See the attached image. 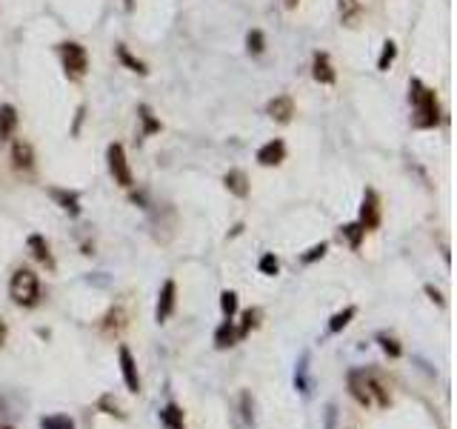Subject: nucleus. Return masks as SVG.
I'll return each instance as SVG.
<instances>
[{
    "label": "nucleus",
    "mask_w": 457,
    "mask_h": 429,
    "mask_svg": "<svg viewBox=\"0 0 457 429\" xmlns=\"http://www.w3.org/2000/svg\"><path fill=\"white\" fill-rule=\"evenodd\" d=\"M283 4H286V9H294V6H297V0H283Z\"/></svg>",
    "instance_id": "obj_40"
},
{
    "label": "nucleus",
    "mask_w": 457,
    "mask_h": 429,
    "mask_svg": "<svg viewBox=\"0 0 457 429\" xmlns=\"http://www.w3.org/2000/svg\"><path fill=\"white\" fill-rule=\"evenodd\" d=\"M220 309H223L226 318H235V312H238V292L226 290V292L220 295Z\"/></svg>",
    "instance_id": "obj_29"
},
{
    "label": "nucleus",
    "mask_w": 457,
    "mask_h": 429,
    "mask_svg": "<svg viewBox=\"0 0 457 429\" xmlns=\"http://www.w3.org/2000/svg\"><path fill=\"white\" fill-rule=\"evenodd\" d=\"M4 343H6V324L0 321V346H4Z\"/></svg>",
    "instance_id": "obj_39"
},
{
    "label": "nucleus",
    "mask_w": 457,
    "mask_h": 429,
    "mask_svg": "<svg viewBox=\"0 0 457 429\" xmlns=\"http://www.w3.org/2000/svg\"><path fill=\"white\" fill-rule=\"evenodd\" d=\"M12 161L18 169H32L35 166V152L26 140H15V147H12Z\"/></svg>",
    "instance_id": "obj_15"
},
{
    "label": "nucleus",
    "mask_w": 457,
    "mask_h": 429,
    "mask_svg": "<svg viewBox=\"0 0 457 429\" xmlns=\"http://www.w3.org/2000/svg\"><path fill=\"white\" fill-rule=\"evenodd\" d=\"M117 55H120V60H123L132 72H137V75H146V72H149V69H146V63H143V60H137L126 46H117Z\"/></svg>",
    "instance_id": "obj_26"
},
{
    "label": "nucleus",
    "mask_w": 457,
    "mask_h": 429,
    "mask_svg": "<svg viewBox=\"0 0 457 429\" xmlns=\"http://www.w3.org/2000/svg\"><path fill=\"white\" fill-rule=\"evenodd\" d=\"M258 269L263 272V275H277L280 272V261L272 255V252H266L263 258H260V263H258Z\"/></svg>",
    "instance_id": "obj_32"
},
{
    "label": "nucleus",
    "mask_w": 457,
    "mask_h": 429,
    "mask_svg": "<svg viewBox=\"0 0 457 429\" xmlns=\"http://www.w3.org/2000/svg\"><path fill=\"white\" fill-rule=\"evenodd\" d=\"M283 158H286V143L277 140V137L263 143V147L258 149V164L260 166H277V164H283Z\"/></svg>",
    "instance_id": "obj_8"
},
{
    "label": "nucleus",
    "mask_w": 457,
    "mask_h": 429,
    "mask_svg": "<svg viewBox=\"0 0 457 429\" xmlns=\"http://www.w3.org/2000/svg\"><path fill=\"white\" fill-rule=\"evenodd\" d=\"M52 198H54L69 214H81V200H78V195L63 192V189H52Z\"/></svg>",
    "instance_id": "obj_19"
},
{
    "label": "nucleus",
    "mask_w": 457,
    "mask_h": 429,
    "mask_svg": "<svg viewBox=\"0 0 457 429\" xmlns=\"http://www.w3.org/2000/svg\"><path fill=\"white\" fill-rule=\"evenodd\" d=\"M241 338H238V326H235V321L232 318H226L220 326H217V332H214V346L217 349H228V346H235Z\"/></svg>",
    "instance_id": "obj_13"
},
{
    "label": "nucleus",
    "mask_w": 457,
    "mask_h": 429,
    "mask_svg": "<svg viewBox=\"0 0 457 429\" xmlns=\"http://www.w3.org/2000/svg\"><path fill=\"white\" fill-rule=\"evenodd\" d=\"M346 381H349L352 398H354L360 406H369V404H371V395H369V387H366V370H352V372L346 375Z\"/></svg>",
    "instance_id": "obj_9"
},
{
    "label": "nucleus",
    "mask_w": 457,
    "mask_h": 429,
    "mask_svg": "<svg viewBox=\"0 0 457 429\" xmlns=\"http://www.w3.org/2000/svg\"><path fill=\"white\" fill-rule=\"evenodd\" d=\"M258 321H260V309H246L243 315H241V326H238V338L243 341L255 326H258Z\"/></svg>",
    "instance_id": "obj_24"
},
{
    "label": "nucleus",
    "mask_w": 457,
    "mask_h": 429,
    "mask_svg": "<svg viewBox=\"0 0 457 429\" xmlns=\"http://www.w3.org/2000/svg\"><path fill=\"white\" fill-rule=\"evenodd\" d=\"M106 158H109V172L115 175V181L123 189H132L134 186V175L129 169V161H126V152H123L120 143H112V147L106 149Z\"/></svg>",
    "instance_id": "obj_4"
},
{
    "label": "nucleus",
    "mask_w": 457,
    "mask_h": 429,
    "mask_svg": "<svg viewBox=\"0 0 457 429\" xmlns=\"http://www.w3.org/2000/svg\"><path fill=\"white\" fill-rule=\"evenodd\" d=\"M241 404H243V418H246V421H255V412H252V409H255V401H252L249 392L241 395Z\"/></svg>",
    "instance_id": "obj_36"
},
{
    "label": "nucleus",
    "mask_w": 457,
    "mask_h": 429,
    "mask_svg": "<svg viewBox=\"0 0 457 429\" xmlns=\"http://www.w3.org/2000/svg\"><path fill=\"white\" fill-rule=\"evenodd\" d=\"M360 224H363L366 232H369V229H377V224H380V200H377V195H374L371 189H366V195H363Z\"/></svg>",
    "instance_id": "obj_7"
},
{
    "label": "nucleus",
    "mask_w": 457,
    "mask_h": 429,
    "mask_svg": "<svg viewBox=\"0 0 457 429\" xmlns=\"http://www.w3.org/2000/svg\"><path fill=\"white\" fill-rule=\"evenodd\" d=\"M40 429H74V421L69 415H49L40 421Z\"/></svg>",
    "instance_id": "obj_25"
},
{
    "label": "nucleus",
    "mask_w": 457,
    "mask_h": 429,
    "mask_svg": "<svg viewBox=\"0 0 457 429\" xmlns=\"http://www.w3.org/2000/svg\"><path fill=\"white\" fill-rule=\"evenodd\" d=\"M340 232L349 238V246H352V249H360V241H363V235H366V229H363V224H360V221H357V224L343 227Z\"/></svg>",
    "instance_id": "obj_27"
},
{
    "label": "nucleus",
    "mask_w": 457,
    "mask_h": 429,
    "mask_svg": "<svg viewBox=\"0 0 457 429\" xmlns=\"http://www.w3.org/2000/svg\"><path fill=\"white\" fill-rule=\"evenodd\" d=\"M326 249H329L326 244H318V246H312V249H309L306 255H303L300 261H303V263H315L318 258H323V255H326Z\"/></svg>",
    "instance_id": "obj_35"
},
{
    "label": "nucleus",
    "mask_w": 457,
    "mask_h": 429,
    "mask_svg": "<svg viewBox=\"0 0 457 429\" xmlns=\"http://www.w3.org/2000/svg\"><path fill=\"white\" fill-rule=\"evenodd\" d=\"M29 249H32V255L40 261V263H46L49 269L54 266V261H52V252H49V244L40 238V235H32L29 238Z\"/></svg>",
    "instance_id": "obj_17"
},
{
    "label": "nucleus",
    "mask_w": 457,
    "mask_h": 429,
    "mask_svg": "<svg viewBox=\"0 0 457 429\" xmlns=\"http://www.w3.org/2000/svg\"><path fill=\"white\" fill-rule=\"evenodd\" d=\"M377 343H380V349H383L389 358H400V355H403L400 341H398L395 335H389V332H380V335H377Z\"/></svg>",
    "instance_id": "obj_22"
},
{
    "label": "nucleus",
    "mask_w": 457,
    "mask_h": 429,
    "mask_svg": "<svg viewBox=\"0 0 457 429\" xmlns=\"http://www.w3.org/2000/svg\"><path fill=\"white\" fill-rule=\"evenodd\" d=\"M326 412H329V415H326V429H335V415H337V409H335V406H329Z\"/></svg>",
    "instance_id": "obj_38"
},
{
    "label": "nucleus",
    "mask_w": 457,
    "mask_h": 429,
    "mask_svg": "<svg viewBox=\"0 0 457 429\" xmlns=\"http://www.w3.org/2000/svg\"><path fill=\"white\" fill-rule=\"evenodd\" d=\"M117 358H120V372H123V384L129 392H140V372H137V361L129 352V346H117Z\"/></svg>",
    "instance_id": "obj_5"
},
{
    "label": "nucleus",
    "mask_w": 457,
    "mask_h": 429,
    "mask_svg": "<svg viewBox=\"0 0 457 429\" xmlns=\"http://www.w3.org/2000/svg\"><path fill=\"white\" fill-rule=\"evenodd\" d=\"M0 429H15V426H0Z\"/></svg>",
    "instance_id": "obj_41"
},
{
    "label": "nucleus",
    "mask_w": 457,
    "mask_h": 429,
    "mask_svg": "<svg viewBox=\"0 0 457 429\" xmlns=\"http://www.w3.org/2000/svg\"><path fill=\"white\" fill-rule=\"evenodd\" d=\"M426 295H429L434 304H440V307H443V298H440V292L434 290V286H426Z\"/></svg>",
    "instance_id": "obj_37"
},
{
    "label": "nucleus",
    "mask_w": 457,
    "mask_h": 429,
    "mask_svg": "<svg viewBox=\"0 0 457 429\" xmlns=\"http://www.w3.org/2000/svg\"><path fill=\"white\" fill-rule=\"evenodd\" d=\"M98 406H100V409H106L109 415H117V418H126V412L120 409V404H117V401H115L112 395H103V398L98 401Z\"/></svg>",
    "instance_id": "obj_34"
},
{
    "label": "nucleus",
    "mask_w": 457,
    "mask_h": 429,
    "mask_svg": "<svg viewBox=\"0 0 457 429\" xmlns=\"http://www.w3.org/2000/svg\"><path fill=\"white\" fill-rule=\"evenodd\" d=\"M175 301H178V286H175V280L169 278V280H163L161 295H158V309H155L158 324H163V321H169V318H172V312H175Z\"/></svg>",
    "instance_id": "obj_6"
},
{
    "label": "nucleus",
    "mask_w": 457,
    "mask_h": 429,
    "mask_svg": "<svg viewBox=\"0 0 457 429\" xmlns=\"http://www.w3.org/2000/svg\"><path fill=\"white\" fill-rule=\"evenodd\" d=\"M395 57H398V46H395L392 40H386V43H383V52H380V60H377V69H380V72H389V66H392Z\"/></svg>",
    "instance_id": "obj_28"
},
{
    "label": "nucleus",
    "mask_w": 457,
    "mask_h": 429,
    "mask_svg": "<svg viewBox=\"0 0 457 429\" xmlns=\"http://www.w3.org/2000/svg\"><path fill=\"white\" fill-rule=\"evenodd\" d=\"M9 298L18 307H35L40 301V280L32 269H26V266L15 269V275L9 280Z\"/></svg>",
    "instance_id": "obj_1"
},
{
    "label": "nucleus",
    "mask_w": 457,
    "mask_h": 429,
    "mask_svg": "<svg viewBox=\"0 0 457 429\" xmlns=\"http://www.w3.org/2000/svg\"><path fill=\"white\" fill-rule=\"evenodd\" d=\"M18 129V109L12 103L0 106V140H9Z\"/></svg>",
    "instance_id": "obj_14"
},
{
    "label": "nucleus",
    "mask_w": 457,
    "mask_h": 429,
    "mask_svg": "<svg viewBox=\"0 0 457 429\" xmlns=\"http://www.w3.org/2000/svg\"><path fill=\"white\" fill-rule=\"evenodd\" d=\"M357 315V309L354 307H346L343 312H337V315H332V321H329V332L332 335H337V332H343L349 324H352V318Z\"/></svg>",
    "instance_id": "obj_21"
},
{
    "label": "nucleus",
    "mask_w": 457,
    "mask_h": 429,
    "mask_svg": "<svg viewBox=\"0 0 457 429\" xmlns=\"http://www.w3.org/2000/svg\"><path fill=\"white\" fill-rule=\"evenodd\" d=\"M140 120H143V135H151V132H161V120H155V115H151L149 106H140Z\"/></svg>",
    "instance_id": "obj_30"
},
{
    "label": "nucleus",
    "mask_w": 457,
    "mask_h": 429,
    "mask_svg": "<svg viewBox=\"0 0 457 429\" xmlns=\"http://www.w3.org/2000/svg\"><path fill=\"white\" fill-rule=\"evenodd\" d=\"M312 75H315V81L318 84H326V86H332L335 84V69H332V60H329V55H323V52H318L315 55V63H312Z\"/></svg>",
    "instance_id": "obj_11"
},
{
    "label": "nucleus",
    "mask_w": 457,
    "mask_h": 429,
    "mask_svg": "<svg viewBox=\"0 0 457 429\" xmlns=\"http://www.w3.org/2000/svg\"><path fill=\"white\" fill-rule=\"evenodd\" d=\"M161 421H163V426H169V429H186V418H183V409H180L178 404H166V406L161 409Z\"/></svg>",
    "instance_id": "obj_16"
},
{
    "label": "nucleus",
    "mask_w": 457,
    "mask_h": 429,
    "mask_svg": "<svg viewBox=\"0 0 457 429\" xmlns=\"http://www.w3.org/2000/svg\"><path fill=\"white\" fill-rule=\"evenodd\" d=\"M357 15H360V6L354 4V0H340V18H343V23H352Z\"/></svg>",
    "instance_id": "obj_33"
},
{
    "label": "nucleus",
    "mask_w": 457,
    "mask_h": 429,
    "mask_svg": "<svg viewBox=\"0 0 457 429\" xmlns=\"http://www.w3.org/2000/svg\"><path fill=\"white\" fill-rule=\"evenodd\" d=\"M409 98H412V103H415V109H417V118H415V126H423V129H429V126H437V101H434V92L432 89H426L420 81H412V92H409Z\"/></svg>",
    "instance_id": "obj_2"
},
{
    "label": "nucleus",
    "mask_w": 457,
    "mask_h": 429,
    "mask_svg": "<svg viewBox=\"0 0 457 429\" xmlns=\"http://www.w3.org/2000/svg\"><path fill=\"white\" fill-rule=\"evenodd\" d=\"M126 326V312L120 309V307H115V309H109L106 312V318H103V332H120Z\"/></svg>",
    "instance_id": "obj_23"
},
{
    "label": "nucleus",
    "mask_w": 457,
    "mask_h": 429,
    "mask_svg": "<svg viewBox=\"0 0 457 429\" xmlns=\"http://www.w3.org/2000/svg\"><path fill=\"white\" fill-rule=\"evenodd\" d=\"M223 183H226V189L232 192L235 198H246L249 195V178H246L243 169H228L226 178H223Z\"/></svg>",
    "instance_id": "obj_12"
},
{
    "label": "nucleus",
    "mask_w": 457,
    "mask_h": 429,
    "mask_svg": "<svg viewBox=\"0 0 457 429\" xmlns=\"http://www.w3.org/2000/svg\"><path fill=\"white\" fill-rule=\"evenodd\" d=\"M246 46H249V52H252V55H260V52L266 49V38H263V32H260V29H252V32H249V38H246Z\"/></svg>",
    "instance_id": "obj_31"
},
{
    "label": "nucleus",
    "mask_w": 457,
    "mask_h": 429,
    "mask_svg": "<svg viewBox=\"0 0 457 429\" xmlns=\"http://www.w3.org/2000/svg\"><path fill=\"white\" fill-rule=\"evenodd\" d=\"M366 387H369V395H371V398H377V404H380V406H389V404H392V398H389L386 387L380 384L371 372H366Z\"/></svg>",
    "instance_id": "obj_18"
},
{
    "label": "nucleus",
    "mask_w": 457,
    "mask_h": 429,
    "mask_svg": "<svg viewBox=\"0 0 457 429\" xmlns=\"http://www.w3.org/2000/svg\"><path fill=\"white\" fill-rule=\"evenodd\" d=\"M294 387H297L303 395H309V355L300 358L297 372H294Z\"/></svg>",
    "instance_id": "obj_20"
},
{
    "label": "nucleus",
    "mask_w": 457,
    "mask_h": 429,
    "mask_svg": "<svg viewBox=\"0 0 457 429\" xmlns=\"http://www.w3.org/2000/svg\"><path fill=\"white\" fill-rule=\"evenodd\" d=\"M266 112H269V118H274L277 123H289L291 115H294V101H291L289 95H277V98L269 101Z\"/></svg>",
    "instance_id": "obj_10"
},
{
    "label": "nucleus",
    "mask_w": 457,
    "mask_h": 429,
    "mask_svg": "<svg viewBox=\"0 0 457 429\" xmlns=\"http://www.w3.org/2000/svg\"><path fill=\"white\" fill-rule=\"evenodd\" d=\"M60 57H63L66 72H69V75H74V78H83L89 72V55H86V49L81 43H71V40L60 43Z\"/></svg>",
    "instance_id": "obj_3"
}]
</instances>
